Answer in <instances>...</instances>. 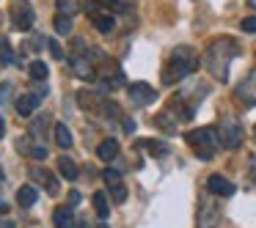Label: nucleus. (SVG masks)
Returning <instances> with one entry per match:
<instances>
[{
    "mask_svg": "<svg viewBox=\"0 0 256 228\" xmlns=\"http://www.w3.org/2000/svg\"><path fill=\"white\" fill-rule=\"evenodd\" d=\"M240 55V44L234 39H215L204 52V66L215 80L226 83L228 80V63Z\"/></svg>",
    "mask_w": 256,
    "mask_h": 228,
    "instance_id": "nucleus-1",
    "label": "nucleus"
},
{
    "mask_svg": "<svg viewBox=\"0 0 256 228\" xmlns=\"http://www.w3.org/2000/svg\"><path fill=\"white\" fill-rule=\"evenodd\" d=\"M196 69H198V55L190 47H176L168 58V63L162 66V83L174 85L179 80H184L188 74H193Z\"/></svg>",
    "mask_w": 256,
    "mask_h": 228,
    "instance_id": "nucleus-2",
    "label": "nucleus"
},
{
    "mask_svg": "<svg viewBox=\"0 0 256 228\" xmlns=\"http://www.w3.org/2000/svg\"><path fill=\"white\" fill-rule=\"evenodd\" d=\"M188 143H190V149L196 151V157H201V160H212L215 151H218V146H220V138H218V129L204 127V129L190 132Z\"/></svg>",
    "mask_w": 256,
    "mask_h": 228,
    "instance_id": "nucleus-3",
    "label": "nucleus"
},
{
    "mask_svg": "<svg viewBox=\"0 0 256 228\" xmlns=\"http://www.w3.org/2000/svg\"><path fill=\"white\" fill-rule=\"evenodd\" d=\"M218 138H220L223 149H240V143H242V124L237 118H223L220 127H218Z\"/></svg>",
    "mask_w": 256,
    "mask_h": 228,
    "instance_id": "nucleus-4",
    "label": "nucleus"
},
{
    "mask_svg": "<svg viewBox=\"0 0 256 228\" xmlns=\"http://www.w3.org/2000/svg\"><path fill=\"white\" fill-rule=\"evenodd\" d=\"M220 223V206L215 198H204L198 204V228H215Z\"/></svg>",
    "mask_w": 256,
    "mask_h": 228,
    "instance_id": "nucleus-5",
    "label": "nucleus"
},
{
    "mask_svg": "<svg viewBox=\"0 0 256 228\" xmlns=\"http://www.w3.org/2000/svg\"><path fill=\"white\" fill-rule=\"evenodd\" d=\"M102 179H105V187L110 190V198L116 201V204H124V201H127V187H124V182H122V173L108 168V171L102 173Z\"/></svg>",
    "mask_w": 256,
    "mask_h": 228,
    "instance_id": "nucleus-6",
    "label": "nucleus"
},
{
    "mask_svg": "<svg viewBox=\"0 0 256 228\" xmlns=\"http://www.w3.org/2000/svg\"><path fill=\"white\" fill-rule=\"evenodd\" d=\"M234 96H237V102H240V105H245V107H254L256 105V72H250L248 77L237 85Z\"/></svg>",
    "mask_w": 256,
    "mask_h": 228,
    "instance_id": "nucleus-7",
    "label": "nucleus"
},
{
    "mask_svg": "<svg viewBox=\"0 0 256 228\" xmlns=\"http://www.w3.org/2000/svg\"><path fill=\"white\" fill-rule=\"evenodd\" d=\"M12 22L17 30H30L34 28V8L28 6V3H14L12 6Z\"/></svg>",
    "mask_w": 256,
    "mask_h": 228,
    "instance_id": "nucleus-8",
    "label": "nucleus"
},
{
    "mask_svg": "<svg viewBox=\"0 0 256 228\" xmlns=\"http://www.w3.org/2000/svg\"><path fill=\"white\" fill-rule=\"evenodd\" d=\"M157 99V91L146 83H132L130 85V102L132 105H152Z\"/></svg>",
    "mask_w": 256,
    "mask_h": 228,
    "instance_id": "nucleus-9",
    "label": "nucleus"
},
{
    "mask_svg": "<svg viewBox=\"0 0 256 228\" xmlns=\"http://www.w3.org/2000/svg\"><path fill=\"white\" fill-rule=\"evenodd\" d=\"M206 190H210V195H223V198H226V195H234V190H237V187H234L226 176L212 173V176L206 179Z\"/></svg>",
    "mask_w": 256,
    "mask_h": 228,
    "instance_id": "nucleus-10",
    "label": "nucleus"
},
{
    "mask_svg": "<svg viewBox=\"0 0 256 228\" xmlns=\"http://www.w3.org/2000/svg\"><path fill=\"white\" fill-rule=\"evenodd\" d=\"M30 176H34V182H39V184H42V187H44L50 195H56V193H58V179L52 176V173L47 171V168L34 165V168H30Z\"/></svg>",
    "mask_w": 256,
    "mask_h": 228,
    "instance_id": "nucleus-11",
    "label": "nucleus"
},
{
    "mask_svg": "<svg viewBox=\"0 0 256 228\" xmlns=\"http://www.w3.org/2000/svg\"><path fill=\"white\" fill-rule=\"evenodd\" d=\"M72 74L80 80H86V83H91V80H96V72H94V63L88 61V58H72Z\"/></svg>",
    "mask_w": 256,
    "mask_h": 228,
    "instance_id": "nucleus-12",
    "label": "nucleus"
},
{
    "mask_svg": "<svg viewBox=\"0 0 256 228\" xmlns=\"http://www.w3.org/2000/svg\"><path fill=\"white\" fill-rule=\"evenodd\" d=\"M39 99H42L39 94H22L17 99V105H14V107H17V116L20 118H30V116H34V110L39 107Z\"/></svg>",
    "mask_w": 256,
    "mask_h": 228,
    "instance_id": "nucleus-13",
    "label": "nucleus"
},
{
    "mask_svg": "<svg viewBox=\"0 0 256 228\" xmlns=\"http://www.w3.org/2000/svg\"><path fill=\"white\" fill-rule=\"evenodd\" d=\"M96 157L102 162H113L118 157V140L116 138H105L100 146H96Z\"/></svg>",
    "mask_w": 256,
    "mask_h": 228,
    "instance_id": "nucleus-14",
    "label": "nucleus"
},
{
    "mask_svg": "<svg viewBox=\"0 0 256 228\" xmlns=\"http://www.w3.org/2000/svg\"><path fill=\"white\" fill-rule=\"evenodd\" d=\"M91 19H94V28L100 30V33H113V28H116V19L110 17L108 11H91Z\"/></svg>",
    "mask_w": 256,
    "mask_h": 228,
    "instance_id": "nucleus-15",
    "label": "nucleus"
},
{
    "mask_svg": "<svg viewBox=\"0 0 256 228\" xmlns=\"http://www.w3.org/2000/svg\"><path fill=\"white\" fill-rule=\"evenodd\" d=\"M52 223H56V228H78V223H74L72 212H69L66 206H58V209L52 212Z\"/></svg>",
    "mask_w": 256,
    "mask_h": 228,
    "instance_id": "nucleus-16",
    "label": "nucleus"
},
{
    "mask_svg": "<svg viewBox=\"0 0 256 228\" xmlns=\"http://www.w3.org/2000/svg\"><path fill=\"white\" fill-rule=\"evenodd\" d=\"M36 198H39V193H36V187H30V184H22V187L17 190V204L22 206V209H30V206L36 204Z\"/></svg>",
    "mask_w": 256,
    "mask_h": 228,
    "instance_id": "nucleus-17",
    "label": "nucleus"
},
{
    "mask_svg": "<svg viewBox=\"0 0 256 228\" xmlns=\"http://www.w3.org/2000/svg\"><path fill=\"white\" fill-rule=\"evenodd\" d=\"M56 143L61 146L64 151H66V149H72V143H74V140H72V132H69V127H66V124H56Z\"/></svg>",
    "mask_w": 256,
    "mask_h": 228,
    "instance_id": "nucleus-18",
    "label": "nucleus"
},
{
    "mask_svg": "<svg viewBox=\"0 0 256 228\" xmlns=\"http://www.w3.org/2000/svg\"><path fill=\"white\" fill-rule=\"evenodd\" d=\"M58 171H61V176H66L69 182H74V179L80 176V171H78V165H74V160H69V157H61V160H58Z\"/></svg>",
    "mask_w": 256,
    "mask_h": 228,
    "instance_id": "nucleus-19",
    "label": "nucleus"
},
{
    "mask_svg": "<svg viewBox=\"0 0 256 228\" xmlns=\"http://www.w3.org/2000/svg\"><path fill=\"white\" fill-rule=\"evenodd\" d=\"M91 204H94L96 217H102V220H105V217H108V212H110V204H108V195H105V193H94V195H91Z\"/></svg>",
    "mask_w": 256,
    "mask_h": 228,
    "instance_id": "nucleus-20",
    "label": "nucleus"
},
{
    "mask_svg": "<svg viewBox=\"0 0 256 228\" xmlns=\"http://www.w3.org/2000/svg\"><path fill=\"white\" fill-rule=\"evenodd\" d=\"M28 74L36 80V83H44L47 74H50V69H47V63H44V61H34V63L28 66Z\"/></svg>",
    "mask_w": 256,
    "mask_h": 228,
    "instance_id": "nucleus-21",
    "label": "nucleus"
},
{
    "mask_svg": "<svg viewBox=\"0 0 256 228\" xmlns=\"http://www.w3.org/2000/svg\"><path fill=\"white\" fill-rule=\"evenodd\" d=\"M138 149H149V151H154V157H166L168 154V146L166 143H157V140H138Z\"/></svg>",
    "mask_w": 256,
    "mask_h": 228,
    "instance_id": "nucleus-22",
    "label": "nucleus"
},
{
    "mask_svg": "<svg viewBox=\"0 0 256 228\" xmlns=\"http://www.w3.org/2000/svg\"><path fill=\"white\" fill-rule=\"evenodd\" d=\"M154 124H157L160 129H166L168 135L176 132V121H171V113H168V110H166V113H160V116L154 118Z\"/></svg>",
    "mask_w": 256,
    "mask_h": 228,
    "instance_id": "nucleus-23",
    "label": "nucleus"
},
{
    "mask_svg": "<svg viewBox=\"0 0 256 228\" xmlns=\"http://www.w3.org/2000/svg\"><path fill=\"white\" fill-rule=\"evenodd\" d=\"M17 61L12 52V44H8V39H0V63H6V66H12V63Z\"/></svg>",
    "mask_w": 256,
    "mask_h": 228,
    "instance_id": "nucleus-24",
    "label": "nucleus"
},
{
    "mask_svg": "<svg viewBox=\"0 0 256 228\" xmlns=\"http://www.w3.org/2000/svg\"><path fill=\"white\" fill-rule=\"evenodd\" d=\"M56 33H61V36H69V33H72V17H66V14H58V17H56Z\"/></svg>",
    "mask_w": 256,
    "mask_h": 228,
    "instance_id": "nucleus-25",
    "label": "nucleus"
},
{
    "mask_svg": "<svg viewBox=\"0 0 256 228\" xmlns=\"http://www.w3.org/2000/svg\"><path fill=\"white\" fill-rule=\"evenodd\" d=\"M56 8H58V14L72 17V14L78 11V3H74V0H56Z\"/></svg>",
    "mask_w": 256,
    "mask_h": 228,
    "instance_id": "nucleus-26",
    "label": "nucleus"
},
{
    "mask_svg": "<svg viewBox=\"0 0 256 228\" xmlns=\"http://www.w3.org/2000/svg\"><path fill=\"white\" fill-rule=\"evenodd\" d=\"M108 3H110L116 11H130V8L135 6V0H108Z\"/></svg>",
    "mask_w": 256,
    "mask_h": 228,
    "instance_id": "nucleus-27",
    "label": "nucleus"
},
{
    "mask_svg": "<svg viewBox=\"0 0 256 228\" xmlns=\"http://www.w3.org/2000/svg\"><path fill=\"white\" fill-rule=\"evenodd\" d=\"M240 28H242L245 33H256V14L254 17H245L242 22H240Z\"/></svg>",
    "mask_w": 256,
    "mask_h": 228,
    "instance_id": "nucleus-28",
    "label": "nucleus"
},
{
    "mask_svg": "<svg viewBox=\"0 0 256 228\" xmlns=\"http://www.w3.org/2000/svg\"><path fill=\"white\" fill-rule=\"evenodd\" d=\"M47 47H50V52H52V58H64V52H61V47H58V41L56 39H47L44 41Z\"/></svg>",
    "mask_w": 256,
    "mask_h": 228,
    "instance_id": "nucleus-29",
    "label": "nucleus"
},
{
    "mask_svg": "<svg viewBox=\"0 0 256 228\" xmlns=\"http://www.w3.org/2000/svg\"><path fill=\"white\" fill-rule=\"evenodd\" d=\"M44 127H47V116H39V118L34 121V127H30V132H34V135H39Z\"/></svg>",
    "mask_w": 256,
    "mask_h": 228,
    "instance_id": "nucleus-30",
    "label": "nucleus"
},
{
    "mask_svg": "<svg viewBox=\"0 0 256 228\" xmlns=\"http://www.w3.org/2000/svg\"><path fill=\"white\" fill-rule=\"evenodd\" d=\"M30 157H34V160H44L47 149H44V146H34V149H30Z\"/></svg>",
    "mask_w": 256,
    "mask_h": 228,
    "instance_id": "nucleus-31",
    "label": "nucleus"
},
{
    "mask_svg": "<svg viewBox=\"0 0 256 228\" xmlns=\"http://www.w3.org/2000/svg\"><path fill=\"white\" fill-rule=\"evenodd\" d=\"M66 198H69V206H78V204H80V193H78V190H72Z\"/></svg>",
    "mask_w": 256,
    "mask_h": 228,
    "instance_id": "nucleus-32",
    "label": "nucleus"
},
{
    "mask_svg": "<svg viewBox=\"0 0 256 228\" xmlns=\"http://www.w3.org/2000/svg\"><path fill=\"white\" fill-rule=\"evenodd\" d=\"M6 212H8V204L6 201H0V215H6Z\"/></svg>",
    "mask_w": 256,
    "mask_h": 228,
    "instance_id": "nucleus-33",
    "label": "nucleus"
},
{
    "mask_svg": "<svg viewBox=\"0 0 256 228\" xmlns=\"http://www.w3.org/2000/svg\"><path fill=\"white\" fill-rule=\"evenodd\" d=\"M0 228H14V226H12V220H0Z\"/></svg>",
    "mask_w": 256,
    "mask_h": 228,
    "instance_id": "nucleus-34",
    "label": "nucleus"
},
{
    "mask_svg": "<svg viewBox=\"0 0 256 228\" xmlns=\"http://www.w3.org/2000/svg\"><path fill=\"white\" fill-rule=\"evenodd\" d=\"M3 129H6V121H3V116H0V138L6 135V132H3Z\"/></svg>",
    "mask_w": 256,
    "mask_h": 228,
    "instance_id": "nucleus-35",
    "label": "nucleus"
},
{
    "mask_svg": "<svg viewBox=\"0 0 256 228\" xmlns=\"http://www.w3.org/2000/svg\"><path fill=\"white\" fill-rule=\"evenodd\" d=\"M96 228H110V226H108V223H100V226H96Z\"/></svg>",
    "mask_w": 256,
    "mask_h": 228,
    "instance_id": "nucleus-36",
    "label": "nucleus"
},
{
    "mask_svg": "<svg viewBox=\"0 0 256 228\" xmlns=\"http://www.w3.org/2000/svg\"><path fill=\"white\" fill-rule=\"evenodd\" d=\"M0 182H3V168H0Z\"/></svg>",
    "mask_w": 256,
    "mask_h": 228,
    "instance_id": "nucleus-37",
    "label": "nucleus"
},
{
    "mask_svg": "<svg viewBox=\"0 0 256 228\" xmlns=\"http://www.w3.org/2000/svg\"><path fill=\"white\" fill-rule=\"evenodd\" d=\"M254 132H256V129H254Z\"/></svg>",
    "mask_w": 256,
    "mask_h": 228,
    "instance_id": "nucleus-38",
    "label": "nucleus"
}]
</instances>
